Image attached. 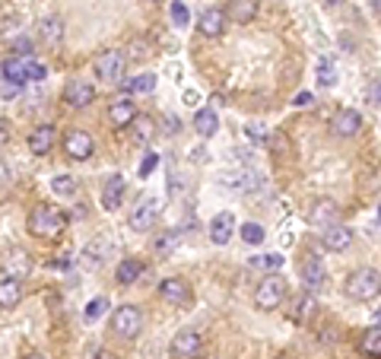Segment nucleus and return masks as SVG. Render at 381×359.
<instances>
[{
    "label": "nucleus",
    "mask_w": 381,
    "mask_h": 359,
    "mask_svg": "<svg viewBox=\"0 0 381 359\" xmlns=\"http://www.w3.org/2000/svg\"><path fill=\"white\" fill-rule=\"evenodd\" d=\"M378 223H381V204H378Z\"/></svg>",
    "instance_id": "51"
},
{
    "label": "nucleus",
    "mask_w": 381,
    "mask_h": 359,
    "mask_svg": "<svg viewBox=\"0 0 381 359\" xmlns=\"http://www.w3.org/2000/svg\"><path fill=\"white\" fill-rule=\"evenodd\" d=\"M315 315H318V299H315V293H311V289H305V293L292 296L289 321H296V324H308Z\"/></svg>",
    "instance_id": "14"
},
{
    "label": "nucleus",
    "mask_w": 381,
    "mask_h": 359,
    "mask_svg": "<svg viewBox=\"0 0 381 359\" xmlns=\"http://www.w3.org/2000/svg\"><path fill=\"white\" fill-rule=\"evenodd\" d=\"M51 191L58 194V198H73V194L80 191V185H77V178H73V175L60 172V175H54V178H51Z\"/></svg>",
    "instance_id": "31"
},
{
    "label": "nucleus",
    "mask_w": 381,
    "mask_h": 359,
    "mask_svg": "<svg viewBox=\"0 0 381 359\" xmlns=\"http://www.w3.org/2000/svg\"><path fill=\"white\" fill-rule=\"evenodd\" d=\"M153 137H156L153 118H146V114H137V118H134V140H137V144H149Z\"/></svg>",
    "instance_id": "32"
},
{
    "label": "nucleus",
    "mask_w": 381,
    "mask_h": 359,
    "mask_svg": "<svg viewBox=\"0 0 381 359\" xmlns=\"http://www.w3.org/2000/svg\"><path fill=\"white\" fill-rule=\"evenodd\" d=\"M178 245H181V232H178V229H166V232H159L153 239V252L156 254H172Z\"/></svg>",
    "instance_id": "29"
},
{
    "label": "nucleus",
    "mask_w": 381,
    "mask_h": 359,
    "mask_svg": "<svg viewBox=\"0 0 381 359\" xmlns=\"http://www.w3.org/2000/svg\"><path fill=\"white\" fill-rule=\"evenodd\" d=\"M23 302V280H10L4 277L0 280V309H13Z\"/></svg>",
    "instance_id": "27"
},
{
    "label": "nucleus",
    "mask_w": 381,
    "mask_h": 359,
    "mask_svg": "<svg viewBox=\"0 0 381 359\" xmlns=\"http://www.w3.org/2000/svg\"><path fill=\"white\" fill-rule=\"evenodd\" d=\"M38 38H42L48 48H58V45L64 42V16L51 13V16L38 19Z\"/></svg>",
    "instance_id": "18"
},
{
    "label": "nucleus",
    "mask_w": 381,
    "mask_h": 359,
    "mask_svg": "<svg viewBox=\"0 0 381 359\" xmlns=\"http://www.w3.org/2000/svg\"><path fill=\"white\" fill-rule=\"evenodd\" d=\"M92 99H95V86L90 83V80H83V77L67 80L64 102L70 105V108H86V105H92Z\"/></svg>",
    "instance_id": "10"
},
{
    "label": "nucleus",
    "mask_w": 381,
    "mask_h": 359,
    "mask_svg": "<svg viewBox=\"0 0 381 359\" xmlns=\"http://www.w3.org/2000/svg\"><path fill=\"white\" fill-rule=\"evenodd\" d=\"M257 6H261V0H229L226 4V19L235 26H248L251 19L257 16Z\"/></svg>",
    "instance_id": "19"
},
{
    "label": "nucleus",
    "mask_w": 381,
    "mask_h": 359,
    "mask_svg": "<svg viewBox=\"0 0 381 359\" xmlns=\"http://www.w3.org/2000/svg\"><path fill=\"white\" fill-rule=\"evenodd\" d=\"M248 137H251V140H257V144H264V146H267L270 140H274V134H270L267 127H261V124H251V127H248Z\"/></svg>",
    "instance_id": "39"
},
{
    "label": "nucleus",
    "mask_w": 381,
    "mask_h": 359,
    "mask_svg": "<svg viewBox=\"0 0 381 359\" xmlns=\"http://www.w3.org/2000/svg\"><path fill=\"white\" fill-rule=\"evenodd\" d=\"M127 90L131 92H153L156 90V73H140V77H134L131 83H127Z\"/></svg>",
    "instance_id": "35"
},
{
    "label": "nucleus",
    "mask_w": 381,
    "mask_h": 359,
    "mask_svg": "<svg viewBox=\"0 0 381 359\" xmlns=\"http://www.w3.org/2000/svg\"><path fill=\"white\" fill-rule=\"evenodd\" d=\"M92 67H95V77L99 80H105V83H121L124 67H127V58H124V51L108 48V51H102L99 58H95Z\"/></svg>",
    "instance_id": "5"
},
{
    "label": "nucleus",
    "mask_w": 381,
    "mask_h": 359,
    "mask_svg": "<svg viewBox=\"0 0 381 359\" xmlns=\"http://www.w3.org/2000/svg\"><path fill=\"white\" fill-rule=\"evenodd\" d=\"M166 124H168L166 127L168 134H178V118H175V114H166Z\"/></svg>",
    "instance_id": "45"
},
{
    "label": "nucleus",
    "mask_w": 381,
    "mask_h": 359,
    "mask_svg": "<svg viewBox=\"0 0 381 359\" xmlns=\"http://www.w3.org/2000/svg\"><path fill=\"white\" fill-rule=\"evenodd\" d=\"M54 146V127L51 124H38L36 131L29 134V153L36 156H48Z\"/></svg>",
    "instance_id": "26"
},
{
    "label": "nucleus",
    "mask_w": 381,
    "mask_h": 359,
    "mask_svg": "<svg viewBox=\"0 0 381 359\" xmlns=\"http://www.w3.org/2000/svg\"><path fill=\"white\" fill-rule=\"evenodd\" d=\"M251 264H257V267H264V270H280L286 264V257L283 254H264V257H254Z\"/></svg>",
    "instance_id": "37"
},
{
    "label": "nucleus",
    "mask_w": 381,
    "mask_h": 359,
    "mask_svg": "<svg viewBox=\"0 0 381 359\" xmlns=\"http://www.w3.org/2000/svg\"><path fill=\"white\" fill-rule=\"evenodd\" d=\"M112 331L118 337H124V341H134V337L143 331V315H140V309L137 306H121V309H114V315H112Z\"/></svg>",
    "instance_id": "6"
},
{
    "label": "nucleus",
    "mask_w": 381,
    "mask_h": 359,
    "mask_svg": "<svg viewBox=\"0 0 381 359\" xmlns=\"http://www.w3.org/2000/svg\"><path fill=\"white\" fill-rule=\"evenodd\" d=\"M222 29H226V10H220V6L203 10L200 19H197V32H200L203 38H220Z\"/></svg>",
    "instance_id": "15"
},
{
    "label": "nucleus",
    "mask_w": 381,
    "mask_h": 359,
    "mask_svg": "<svg viewBox=\"0 0 381 359\" xmlns=\"http://www.w3.org/2000/svg\"><path fill=\"white\" fill-rule=\"evenodd\" d=\"M0 70H4V80L6 83H16V86H23V83H38V80H45L48 77V67L42 64V60H36L29 54V58H10V60H4L0 64Z\"/></svg>",
    "instance_id": "2"
},
{
    "label": "nucleus",
    "mask_w": 381,
    "mask_h": 359,
    "mask_svg": "<svg viewBox=\"0 0 381 359\" xmlns=\"http://www.w3.org/2000/svg\"><path fill=\"white\" fill-rule=\"evenodd\" d=\"M365 99H369L372 105H381V83H369V90H365Z\"/></svg>",
    "instance_id": "42"
},
{
    "label": "nucleus",
    "mask_w": 381,
    "mask_h": 359,
    "mask_svg": "<svg viewBox=\"0 0 381 359\" xmlns=\"http://www.w3.org/2000/svg\"><path fill=\"white\" fill-rule=\"evenodd\" d=\"M375 318H378V328H381V309H378V315H375Z\"/></svg>",
    "instance_id": "50"
},
{
    "label": "nucleus",
    "mask_w": 381,
    "mask_h": 359,
    "mask_svg": "<svg viewBox=\"0 0 381 359\" xmlns=\"http://www.w3.org/2000/svg\"><path fill=\"white\" fill-rule=\"evenodd\" d=\"M283 299H286V280L280 274H267L261 283L254 286V306L261 309V311H274V309H280L283 306Z\"/></svg>",
    "instance_id": "4"
},
{
    "label": "nucleus",
    "mask_w": 381,
    "mask_h": 359,
    "mask_svg": "<svg viewBox=\"0 0 381 359\" xmlns=\"http://www.w3.org/2000/svg\"><path fill=\"white\" fill-rule=\"evenodd\" d=\"M324 4H331V6H337V4H343V0H324Z\"/></svg>",
    "instance_id": "49"
},
{
    "label": "nucleus",
    "mask_w": 381,
    "mask_h": 359,
    "mask_svg": "<svg viewBox=\"0 0 381 359\" xmlns=\"http://www.w3.org/2000/svg\"><path fill=\"white\" fill-rule=\"evenodd\" d=\"M64 153L70 156L73 162H83V159H90V156L95 153V144H92V137L86 131H70L64 137Z\"/></svg>",
    "instance_id": "13"
},
{
    "label": "nucleus",
    "mask_w": 381,
    "mask_h": 359,
    "mask_svg": "<svg viewBox=\"0 0 381 359\" xmlns=\"http://www.w3.org/2000/svg\"><path fill=\"white\" fill-rule=\"evenodd\" d=\"M114 254V245H112V239H92L90 245L83 248V264L86 267H102V264L108 261V257Z\"/></svg>",
    "instance_id": "20"
},
{
    "label": "nucleus",
    "mask_w": 381,
    "mask_h": 359,
    "mask_svg": "<svg viewBox=\"0 0 381 359\" xmlns=\"http://www.w3.org/2000/svg\"><path fill=\"white\" fill-rule=\"evenodd\" d=\"M200 347H203L200 331H194V328H185L172 337V356H178V359H194L200 353Z\"/></svg>",
    "instance_id": "12"
},
{
    "label": "nucleus",
    "mask_w": 381,
    "mask_h": 359,
    "mask_svg": "<svg viewBox=\"0 0 381 359\" xmlns=\"http://www.w3.org/2000/svg\"><path fill=\"white\" fill-rule=\"evenodd\" d=\"M315 77H318V86H324V90L337 86V67H333V60H331V58H318V64H315Z\"/></svg>",
    "instance_id": "30"
},
{
    "label": "nucleus",
    "mask_w": 381,
    "mask_h": 359,
    "mask_svg": "<svg viewBox=\"0 0 381 359\" xmlns=\"http://www.w3.org/2000/svg\"><path fill=\"white\" fill-rule=\"evenodd\" d=\"M64 226H67V220H64V213H60L58 207L38 204L29 213V232L38 235V239H54V235L64 232Z\"/></svg>",
    "instance_id": "3"
},
{
    "label": "nucleus",
    "mask_w": 381,
    "mask_h": 359,
    "mask_svg": "<svg viewBox=\"0 0 381 359\" xmlns=\"http://www.w3.org/2000/svg\"><path fill=\"white\" fill-rule=\"evenodd\" d=\"M359 347H363V353H369V356H381V328L378 324L365 331L363 341H359Z\"/></svg>",
    "instance_id": "33"
},
{
    "label": "nucleus",
    "mask_w": 381,
    "mask_h": 359,
    "mask_svg": "<svg viewBox=\"0 0 381 359\" xmlns=\"http://www.w3.org/2000/svg\"><path fill=\"white\" fill-rule=\"evenodd\" d=\"M302 280L308 289H324V280H328V270H324L321 257L318 254H308L302 261Z\"/></svg>",
    "instance_id": "21"
},
{
    "label": "nucleus",
    "mask_w": 381,
    "mask_h": 359,
    "mask_svg": "<svg viewBox=\"0 0 381 359\" xmlns=\"http://www.w3.org/2000/svg\"><path fill=\"white\" fill-rule=\"evenodd\" d=\"M353 245V229L343 226V223H333V226L324 229V248L328 252H346Z\"/></svg>",
    "instance_id": "22"
},
{
    "label": "nucleus",
    "mask_w": 381,
    "mask_h": 359,
    "mask_svg": "<svg viewBox=\"0 0 381 359\" xmlns=\"http://www.w3.org/2000/svg\"><path fill=\"white\" fill-rule=\"evenodd\" d=\"M159 296L166 302H172V306H188L190 302V286L181 277H166V280L159 283Z\"/></svg>",
    "instance_id": "16"
},
{
    "label": "nucleus",
    "mask_w": 381,
    "mask_h": 359,
    "mask_svg": "<svg viewBox=\"0 0 381 359\" xmlns=\"http://www.w3.org/2000/svg\"><path fill=\"white\" fill-rule=\"evenodd\" d=\"M140 274H143V264L137 257H124V261L114 267V280H118L121 286H131L134 280H140Z\"/></svg>",
    "instance_id": "28"
},
{
    "label": "nucleus",
    "mask_w": 381,
    "mask_h": 359,
    "mask_svg": "<svg viewBox=\"0 0 381 359\" xmlns=\"http://www.w3.org/2000/svg\"><path fill=\"white\" fill-rule=\"evenodd\" d=\"M308 223L315 229H328L333 226V223H340V207H337V200H331V198H315L311 200V207H308Z\"/></svg>",
    "instance_id": "9"
},
{
    "label": "nucleus",
    "mask_w": 381,
    "mask_h": 359,
    "mask_svg": "<svg viewBox=\"0 0 381 359\" xmlns=\"http://www.w3.org/2000/svg\"><path fill=\"white\" fill-rule=\"evenodd\" d=\"M200 102V92L197 90H185V105H197Z\"/></svg>",
    "instance_id": "44"
},
{
    "label": "nucleus",
    "mask_w": 381,
    "mask_h": 359,
    "mask_svg": "<svg viewBox=\"0 0 381 359\" xmlns=\"http://www.w3.org/2000/svg\"><path fill=\"white\" fill-rule=\"evenodd\" d=\"M277 359H289V356H277Z\"/></svg>",
    "instance_id": "52"
},
{
    "label": "nucleus",
    "mask_w": 381,
    "mask_h": 359,
    "mask_svg": "<svg viewBox=\"0 0 381 359\" xmlns=\"http://www.w3.org/2000/svg\"><path fill=\"white\" fill-rule=\"evenodd\" d=\"M124 194H127V181H124V175H118L114 172L112 178L102 185V207L105 210H118L121 204H124Z\"/></svg>",
    "instance_id": "17"
},
{
    "label": "nucleus",
    "mask_w": 381,
    "mask_h": 359,
    "mask_svg": "<svg viewBox=\"0 0 381 359\" xmlns=\"http://www.w3.org/2000/svg\"><path fill=\"white\" fill-rule=\"evenodd\" d=\"M372 10H375V16L381 19V0H372Z\"/></svg>",
    "instance_id": "47"
},
{
    "label": "nucleus",
    "mask_w": 381,
    "mask_h": 359,
    "mask_svg": "<svg viewBox=\"0 0 381 359\" xmlns=\"http://www.w3.org/2000/svg\"><path fill=\"white\" fill-rule=\"evenodd\" d=\"M156 220H159V200L156 198H143L140 204L131 210V216H127V223H131L134 232H146V229H153Z\"/></svg>",
    "instance_id": "8"
},
{
    "label": "nucleus",
    "mask_w": 381,
    "mask_h": 359,
    "mask_svg": "<svg viewBox=\"0 0 381 359\" xmlns=\"http://www.w3.org/2000/svg\"><path fill=\"white\" fill-rule=\"evenodd\" d=\"M197 131V137L210 140L216 131H220V114H216V108H197L194 114V124H190Z\"/></svg>",
    "instance_id": "24"
},
{
    "label": "nucleus",
    "mask_w": 381,
    "mask_h": 359,
    "mask_svg": "<svg viewBox=\"0 0 381 359\" xmlns=\"http://www.w3.org/2000/svg\"><path fill=\"white\" fill-rule=\"evenodd\" d=\"M32 270V257L23 252V248H10L0 257V274L10 277V280H26Z\"/></svg>",
    "instance_id": "7"
},
{
    "label": "nucleus",
    "mask_w": 381,
    "mask_h": 359,
    "mask_svg": "<svg viewBox=\"0 0 381 359\" xmlns=\"http://www.w3.org/2000/svg\"><path fill=\"white\" fill-rule=\"evenodd\" d=\"M232 232H235V216L232 213H216L213 223H210V239H213V245H229Z\"/></svg>",
    "instance_id": "23"
},
{
    "label": "nucleus",
    "mask_w": 381,
    "mask_h": 359,
    "mask_svg": "<svg viewBox=\"0 0 381 359\" xmlns=\"http://www.w3.org/2000/svg\"><path fill=\"white\" fill-rule=\"evenodd\" d=\"M343 293L350 296V299H356V302L378 299V296H381V274H378L375 267L353 270V274L346 277V283H343Z\"/></svg>",
    "instance_id": "1"
},
{
    "label": "nucleus",
    "mask_w": 381,
    "mask_h": 359,
    "mask_svg": "<svg viewBox=\"0 0 381 359\" xmlns=\"http://www.w3.org/2000/svg\"><path fill=\"white\" fill-rule=\"evenodd\" d=\"M92 359H114V356H112V353H108V350H99V353H95Z\"/></svg>",
    "instance_id": "46"
},
{
    "label": "nucleus",
    "mask_w": 381,
    "mask_h": 359,
    "mask_svg": "<svg viewBox=\"0 0 381 359\" xmlns=\"http://www.w3.org/2000/svg\"><path fill=\"white\" fill-rule=\"evenodd\" d=\"M172 23L175 26H188L190 23V13H188V6L181 4V0H175L172 4Z\"/></svg>",
    "instance_id": "38"
},
{
    "label": "nucleus",
    "mask_w": 381,
    "mask_h": 359,
    "mask_svg": "<svg viewBox=\"0 0 381 359\" xmlns=\"http://www.w3.org/2000/svg\"><path fill=\"white\" fill-rule=\"evenodd\" d=\"M26 359H48V356H45V353H29Z\"/></svg>",
    "instance_id": "48"
},
{
    "label": "nucleus",
    "mask_w": 381,
    "mask_h": 359,
    "mask_svg": "<svg viewBox=\"0 0 381 359\" xmlns=\"http://www.w3.org/2000/svg\"><path fill=\"white\" fill-rule=\"evenodd\" d=\"M10 45H13V51H16L19 58H29V54H32V42H29V38H16V42H10Z\"/></svg>",
    "instance_id": "41"
},
{
    "label": "nucleus",
    "mask_w": 381,
    "mask_h": 359,
    "mask_svg": "<svg viewBox=\"0 0 381 359\" xmlns=\"http://www.w3.org/2000/svg\"><path fill=\"white\" fill-rule=\"evenodd\" d=\"M105 311H108V299H105V296H99V299H92L90 306L83 309V318H86V321H99Z\"/></svg>",
    "instance_id": "36"
},
{
    "label": "nucleus",
    "mask_w": 381,
    "mask_h": 359,
    "mask_svg": "<svg viewBox=\"0 0 381 359\" xmlns=\"http://www.w3.org/2000/svg\"><path fill=\"white\" fill-rule=\"evenodd\" d=\"M292 105H296V108H308L311 105V92H299V96L292 99Z\"/></svg>",
    "instance_id": "43"
},
{
    "label": "nucleus",
    "mask_w": 381,
    "mask_h": 359,
    "mask_svg": "<svg viewBox=\"0 0 381 359\" xmlns=\"http://www.w3.org/2000/svg\"><path fill=\"white\" fill-rule=\"evenodd\" d=\"M134 118H137V105H134L131 99H114L112 108H108V121H112L114 127L134 124Z\"/></svg>",
    "instance_id": "25"
},
{
    "label": "nucleus",
    "mask_w": 381,
    "mask_h": 359,
    "mask_svg": "<svg viewBox=\"0 0 381 359\" xmlns=\"http://www.w3.org/2000/svg\"><path fill=\"white\" fill-rule=\"evenodd\" d=\"M156 166H159V156H156V153H146V156H143V162H140V178H149V175L156 172Z\"/></svg>",
    "instance_id": "40"
},
{
    "label": "nucleus",
    "mask_w": 381,
    "mask_h": 359,
    "mask_svg": "<svg viewBox=\"0 0 381 359\" xmlns=\"http://www.w3.org/2000/svg\"><path fill=\"white\" fill-rule=\"evenodd\" d=\"M331 131H333V137H343V140L356 137V134L363 131V114L353 112V108H340L331 121Z\"/></svg>",
    "instance_id": "11"
},
{
    "label": "nucleus",
    "mask_w": 381,
    "mask_h": 359,
    "mask_svg": "<svg viewBox=\"0 0 381 359\" xmlns=\"http://www.w3.org/2000/svg\"><path fill=\"white\" fill-rule=\"evenodd\" d=\"M238 232H242L245 245H261V242L267 239V232H264L261 223H242V229H238Z\"/></svg>",
    "instance_id": "34"
}]
</instances>
